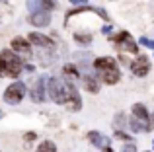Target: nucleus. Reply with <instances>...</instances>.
<instances>
[{"instance_id": "27", "label": "nucleus", "mask_w": 154, "mask_h": 152, "mask_svg": "<svg viewBox=\"0 0 154 152\" xmlns=\"http://www.w3.org/2000/svg\"><path fill=\"white\" fill-rule=\"evenodd\" d=\"M23 70H27V72H33V65H23Z\"/></svg>"}, {"instance_id": "5", "label": "nucleus", "mask_w": 154, "mask_h": 152, "mask_svg": "<svg viewBox=\"0 0 154 152\" xmlns=\"http://www.w3.org/2000/svg\"><path fill=\"white\" fill-rule=\"evenodd\" d=\"M23 98H26V84L23 82H12L4 90V96H2V99L8 105H18Z\"/></svg>"}, {"instance_id": "26", "label": "nucleus", "mask_w": 154, "mask_h": 152, "mask_svg": "<svg viewBox=\"0 0 154 152\" xmlns=\"http://www.w3.org/2000/svg\"><path fill=\"white\" fill-rule=\"evenodd\" d=\"M102 33H111V26H103L102 27Z\"/></svg>"}, {"instance_id": "8", "label": "nucleus", "mask_w": 154, "mask_h": 152, "mask_svg": "<svg viewBox=\"0 0 154 152\" xmlns=\"http://www.w3.org/2000/svg\"><path fill=\"white\" fill-rule=\"evenodd\" d=\"M131 72L135 76H139V78L146 76L148 72H150V61H148V57H144V55L137 57L135 61L131 62Z\"/></svg>"}, {"instance_id": "25", "label": "nucleus", "mask_w": 154, "mask_h": 152, "mask_svg": "<svg viewBox=\"0 0 154 152\" xmlns=\"http://www.w3.org/2000/svg\"><path fill=\"white\" fill-rule=\"evenodd\" d=\"M23 138H26L27 142H31V141H35V133H26L23 135Z\"/></svg>"}, {"instance_id": "12", "label": "nucleus", "mask_w": 154, "mask_h": 152, "mask_svg": "<svg viewBox=\"0 0 154 152\" xmlns=\"http://www.w3.org/2000/svg\"><path fill=\"white\" fill-rule=\"evenodd\" d=\"M27 22H29L33 27H47L51 23V14L49 12H35V14L29 16Z\"/></svg>"}, {"instance_id": "16", "label": "nucleus", "mask_w": 154, "mask_h": 152, "mask_svg": "<svg viewBox=\"0 0 154 152\" xmlns=\"http://www.w3.org/2000/svg\"><path fill=\"white\" fill-rule=\"evenodd\" d=\"M129 127H131V131H133V133H148V131H150V127L143 125V123H140V121H137L135 117H133L131 121H129Z\"/></svg>"}, {"instance_id": "28", "label": "nucleus", "mask_w": 154, "mask_h": 152, "mask_svg": "<svg viewBox=\"0 0 154 152\" xmlns=\"http://www.w3.org/2000/svg\"><path fill=\"white\" fill-rule=\"evenodd\" d=\"M70 4H74V6H78V4H84V0H70Z\"/></svg>"}, {"instance_id": "17", "label": "nucleus", "mask_w": 154, "mask_h": 152, "mask_svg": "<svg viewBox=\"0 0 154 152\" xmlns=\"http://www.w3.org/2000/svg\"><path fill=\"white\" fill-rule=\"evenodd\" d=\"M35 152H57V144L53 141H43L41 144L37 146V150Z\"/></svg>"}, {"instance_id": "4", "label": "nucleus", "mask_w": 154, "mask_h": 152, "mask_svg": "<svg viewBox=\"0 0 154 152\" xmlns=\"http://www.w3.org/2000/svg\"><path fill=\"white\" fill-rule=\"evenodd\" d=\"M111 41L117 51H125V53H133V55H137V51H139L137 41L133 39V35L129 31H119V33L111 35Z\"/></svg>"}, {"instance_id": "7", "label": "nucleus", "mask_w": 154, "mask_h": 152, "mask_svg": "<svg viewBox=\"0 0 154 152\" xmlns=\"http://www.w3.org/2000/svg\"><path fill=\"white\" fill-rule=\"evenodd\" d=\"M66 92H68V96H66V107L70 111H80V109H82V98H80L76 86L72 82H68V80H66Z\"/></svg>"}, {"instance_id": "30", "label": "nucleus", "mask_w": 154, "mask_h": 152, "mask_svg": "<svg viewBox=\"0 0 154 152\" xmlns=\"http://www.w3.org/2000/svg\"><path fill=\"white\" fill-rule=\"evenodd\" d=\"M2 115H4V111H2V109H0V119H2Z\"/></svg>"}, {"instance_id": "15", "label": "nucleus", "mask_w": 154, "mask_h": 152, "mask_svg": "<svg viewBox=\"0 0 154 152\" xmlns=\"http://www.w3.org/2000/svg\"><path fill=\"white\" fill-rule=\"evenodd\" d=\"M82 82H84V88H86L88 92H92V94H98V92H100V82H98L96 76L82 74Z\"/></svg>"}, {"instance_id": "1", "label": "nucleus", "mask_w": 154, "mask_h": 152, "mask_svg": "<svg viewBox=\"0 0 154 152\" xmlns=\"http://www.w3.org/2000/svg\"><path fill=\"white\" fill-rule=\"evenodd\" d=\"M94 70L98 72L100 78H102V82L109 84V86L117 84L119 78H121V70H119L117 61L113 57H98L94 61Z\"/></svg>"}, {"instance_id": "2", "label": "nucleus", "mask_w": 154, "mask_h": 152, "mask_svg": "<svg viewBox=\"0 0 154 152\" xmlns=\"http://www.w3.org/2000/svg\"><path fill=\"white\" fill-rule=\"evenodd\" d=\"M22 72H23V62L20 55H16L10 49H4L0 53V74L6 78H18Z\"/></svg>"}, {"instance_id": "9", "label": "nucleus", "mask_w": 154, "mask_h": 152, "mask_svg": "<svg viewBox=\"0 0 154 152\" xmlns=\"http://www.w3.org/2000/svg\"><path fill=\"white\" fill-rule=\"evenodd\" d=\"M27 41H29L31 45L45 47V49H53V47H55V41H53L51 37H47V35H43V33H37V31L27 33Z\"/></svg>"}, {"instance_id": "22", "label": "nucleus", "mask_w": 154, "mask_h": 152, "mask_svg": "<svg viewBox=\"0 0 154 152\" xmlns=\"http://www.w3.org/2000/svg\"><path fill=\"white\" fill-rule=\"evenodd\" d=\"M139 41H140V45L148 47V49H154V39H148V37H140Z\"/></svg>"}, {"instance_id": "24", "label": "nucleus", "mask_w": 154, "mask_h": 152, "mask_svg": "<svg viewBox=\"0 0 154 152\" xmlns=\"http://www.w3.org/2000/svg\"><path fill=\"white\" fill-rule=\"evenodd\" d=\"M121 152H137V144H133V142H127V144L123 146V150Z\"/></svg>"}, {"instance_id": "23", "label": "nucleus", "mask_w": 154, "mask_h": 152, "mask_svg": "<svg viewBox=\"0 0 154 152\" xmlns=\"http://www.w3.org/2000/svg\"><path fill=\"white\" fill-rule=\"evenodd\" d=\"M115 137L117 138H123V141H127V142H131V137H129L127 133H123V131H115Z\"/></svg>"}, {"instance_id": "10", "label": "nucleus", "mask_w": 154, "mask_h": 152, "mask_svg": "<svg viewBox=\"0 0 154 152\" xmlns=\"http://www.w3.org/2000/svg\"><path fill=\"white\" fill-rule=\"evenodd\" d=\"M10 47L16 55H27V57L31 55V43L23 37H14L12 43H10Z\"/></svg>"}, {"instance_id": "18", "label": "nucleus", "mask_w": 154, "mask_h": 152, "mask_svg": "<svg viewBox=\"0 0 154 152\" xmlns=\"http://www.w3.org/2000/svg\"><path fill=\"white\" fill-rule=\"evenodd\" d=\"M74 41L80 45H90L92 43V35L90 33H74Z\"/></svg>"}, {"instance_id": "21", "label": "nucleus", "mask_w": 154, "mask_h": 152, "mask_svg": "<svg viewBox=\"0 0 154 152\" xmlns=\"http://www.w3.org/2000/svg\"><path fill=\"white\" fill-rule=\"evenodd\" d=\"M57 8V0H41V12H51Z\"/></svg>"}, {"instance_id": "3", "label": "nucleus", "mask_w": 154, "mask_h": 152, "mask_svg": "<svg viewBox=\"0 0 154 152\" xmlns=\"http://www.w3.org/2000/svg\"><path fill=\"white\" fill-rule=\"evenodd\" d=\"M47 94H49V98L53 99L55 103H59V105H66V80H60L57 78V76H53V78L47 80Z\"/></svg>"}, {"instance_id": "6", "label": "nucleus", "mask_w": 154, "mask_h": 152, "mask_svg": "<svg viewBox=\"0 0 154 152\" xmlns=\"http://www.w3.org/2000/svg\"><path fill=\"white\" fill-rule=\"evenodd\" d=\"M47 76H39L37 80L33 82V86H31V92H29V96H31V102L33 103H43L45 102V96H47Z\"/></svg>"}, {"instance_id": "19", "label": "nucleus", "mask_w": 154, "mask_h": 152, "mask_svg": "<svg viewBox=\"0 0 154 152\" xmlns=\"http://www.w3.org/2000/svg\"><path fill=\"white\" fill-rule=\"evenodd\" d=\"M125 125H127V117H125L123 113H117V115H115V119H113V127H115V131L123 129Z\"/></svg>"}, {"instance_id": "13", "label": "nucleus", "mask_w": 154, "mask_h": 152, "mask_svg": "<svg viewBox=\"0 0 154 152\" xmlns=\"http://www.w3.org/2000/svg\"><path fill=\"white\" fill-rule=\"evenodd\" d=\"M88 141H90V144L96 146V148H107L109 146V138L105 137V135L98 133V131H92V133L88 135Z\"/></svg>"}, {"instance_id": "20", "label": "nucleus", "mask_w": 154, "mask_h": 152, "mask_svg": "<svg viewBox=\"0 0 154 152\" xmlns=\"http://www.w3.org/2000/svg\"><path fill=\"white\" fill-rule=\"evenodd\" d=\"M63 72H64V76H70V78H78V76H80L78 68H76L74 65H64Z\"/></svg>"}, {"instance_id": "14", "label": "nucleus", "mask_w": 154, "mask_h": 152, "mask_svg": "<svg viewBox=\"0 0 154 152\" xmlns=\"http://www.w3.org/2000/svg\"><path fill=\"white\" fill-rule=\"evenodd\" d=\"M80 12H96L98 16H102L103 20H109V14L103 10V8H96V6H82V8H74V10H70L66 14V20L70 18V16H74V14H80Z\"/></svg>"}, {"instance_id": "11", "label": "nucleus", "mask_w": 154, "mask_h": 152, "mask_svg": "<svg viewBox=\"0 0 154 152\" xmlns=\"http://www.w3.org/2000/svg\"><path fill=\"white\" fill-rule=\"evenodd\" d=\"M133 117H135L137 121H140L143 125H146V127L152 129V121H150V115H148V109L143 103H135V105H133Z\"/></svg>"}, {"instance_id": "31", "label": "nucleus", "mask_w": 154, "mask_h": 152, "mask_svg": "<svg viewBox=\"0 0 154 152\" xmlns=\"http://www.w3.org/2000/svg\"><path fill=\"white\" fill-rule=\"evenodd\" d=\"M84 2H86V0H84Z\"/></svg>"}, {"instance_id": "29", "label": "nucleus", "mask_w": 154, "mask_h": 152, "mask_svg": "<svg viewBox=\"0 0 154 152\" xmlns=\"http://www.w3.org/2000/svg\"><path fill=\"white\" fill-rule=\"evenodd\" d=\"M103 152H113L111 148H109V146H107V148H103Z\"/></svg>"}]
</instances>
